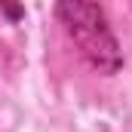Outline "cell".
Here are the masks:
<instances>
[{"mask_svg": "<svg viewBox=\"0 0 132 132\" xmlns=\"http://www.w3.org/2000/svg\"><path fill=\"white\" fill-rule=\"evenodd\" d=\"M55 19L62 22L65 34L74 40L80 55L101 74H117L123 65L120 43L111 31L98 0H59Z\"/></svg>", "mask_w": 132, "mask_h": 132, "instance_id": "obj_1", "label": "cell"}]
</instances>
